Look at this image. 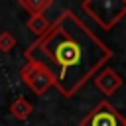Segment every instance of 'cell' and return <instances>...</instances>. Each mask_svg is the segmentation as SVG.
<instances>
[{"mask_svg": "<svg viewBox=\"0 0 126 126\" xmlns=\"http://www.w3.org/2000/svg\"><path fill=\"white\" fill-rule=\"evenodd\" d=\"M24 57L37 63L53 77V87L61 96H75L110 61L112 49L73 12H61L49 30L35 37Z\"/></svg>", "mask_w": 126, "mask_h": 126, "instance_id": "6da1fadb", "label": "cell"}, {"mask_svg": "<svg viewBox=\"0 0 126 126\" xmlns=\"http://www.w3.org/2000/svg\"><path fill=\"white\" fill-rule=\"evenodd\" d=\"M81 8L104 32H110L126 16V0H85Z\"/></svg>", "mask_w": 126, "mask_h": 126, "instance_id": "7a4b0ae2", "label": "cell"}, {"mask_svg": "<svg viewBox=\"0 0 126 126\" xmlns=\"http://www.w3.org/2000/svg\"><path fill=\"white\" fill-rule=\"evenodd\" d=\"M79 126H124V116L108 100H100L83 116Z\"/></svg>", "mask_w": 126, "mask_h": 126, "instance_id": "3957f363", "label": "cell"}, {"mask_svg": "<svg viewBox=\"0 0 126 126\" xmlns=\"http://www.w3.org/2000/svg\"><path fill=\"white\" fill-rule=\"evenodd\" d=\"M20 79L39 96V94H45L51 87H53V77L49 75L47 69H43L41 65L37 63H26L22 69H20Z\"/></svg>", "mask_w": 126, "mask_h": 126, "instance_id": "277c9868", "label": "cell"}, {"mask_svg": "<svg viewBox=\"0 0 126 126\" xmlns=\"http://www.w3.org/2000/svg\"><path fill=\"white\" fill-rule=\"evenodd\" d=\"M93 83H94V87H96V89H98L104 96H110V94H114V93L122 87L124 79H122V77H120L114 69L104 67L102 71H98V73L94 75Z\"/></svg>", "mask_w": 126, "mask_h": 126, "instance_id": "5b68a950", "label": "cell"}, {"mask_svg": "<svg viewBox=\"0 0 126 126\" xmlns=\"http://www.w3.org/2000/svg\"><path fill=\"white\" fill-rule=\"evenodd\" d=\"M10 114H12L14 118H18V120H28V118L33 114V104H32L28 98L18 96V98H14L12 104H10Z\"/></svg>", "mask_w": 126, "mask_h": 126, "instance_id": "8992f818", "label": "cell"}, {"mask_svg": "<svg viewBox=\"0 0 126 126\" xmlns=\"http://www.w3.org/2000/svg\"><path fill=\"white\" fill-rule=\"evenodd\" d=\"M30 16H43L47 8H51V0H20L18 2Z\"/></svg>", "mask_w": 126, "mask_h": 126, "instance_id": "52a82bcc", "label": "cell"}, {"mask_svg": "<svg viewBox=\"0 0 126 126\" xmlns=\"http://www.w3.org/2000/svg\"><path fill=\"white\" fill-rule=\"evenodd\" d=\"M26 26H28V30L35 35V37H39V35H43L47 30H49V22H47V18L45 16H30V20L26 22Z\"/></svg>", "mask_w": 126, "mask_h": 126, "instance_id": "ba28073f", "label": "cell"}, {"mask_svg": "<svg viewBox=\"0 0 126 126\" xmlns=\"http://www.w3.org/2000/svg\"><path fill=\"white\" fill-rule=\"evenodd\" d=\"M14 47H16V37L10 32H0V51L2 53H8Z\"/></svg>", "mask_w": 126, "mask_h": 126, "instance_id": "9c48e42d", "label": "cell"}, {"mask_svg": "<svg viewBox=\"0 0 126 126\" xmlns=\"http://www.w3.org/2000/svg\"><path fill=\"white\" fill-rule=\"evenodd\" d=\"M124 126H126V116H124Z\"/></svg>", "mask_w": 126, "mask_h": 126, "instance_id": "30bf717a", "label": "cell"}]
</instances>
